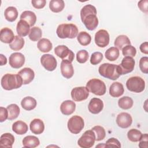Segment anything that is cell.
<instances>
[{"instance_id": "6da1fadb", "label": "cell", "mask_w": 148, "mask_h": 148, "mask_svg": "<svg viewBox=\"0 0 148 148\" xmlns=\"http://www.w3.org/2000/svg\"><path fill=\"white\" fill-rule=\"evenodd\" d=\"M1 83L4 90H12L20 88L23 84V82L21 77L18 73H6L2 76Z\"/></svg>"}, {"instance_id": "7a4b0ae2", "label": "cell", "mask_w": 148, "mask_h": 148, "mask_svg": "<svg viewBox=\"0 0 148 148\" xmlns=\"http://www.w3.org/2000/svg\"><path fill=\"white\" fill-rule=\"evenodd\" d=\"M98 72L102 76L113 80L117 79L121 75L119 66L109 63L101 65L98 68Z\"/></svg>"}, {"instance_id": "3957f363", "label": "cell", "mask_w": 148, "mask_h": 148, "mask_svg": "<svg viewBox=\"0 0 148 148\" xmlns=\"http://www.w3.org/2000/svg\"><path fill=\"white\" fill-rule=\"evenodd\" d=\"M56 33L60 38L73 39L77 36L78 28L73 24H62L58 26Z\"/></svg>"}, {"instance_id": "277c9868", "label": "cell", "mask_w": 148, "mask_h": 148, "mask_svg": "<svg viewBox=\"0 0 148 148\" xmlns=\"http://www.w3.org/2000/svg\"><path fill=\"white\" fill-rule=\"evenodd\" d=\"M86 87L89 91L99 96L104 95L106 90L104 82L95 78L90 80L86 84Z\"/></svg>"}, {"instance_id": "5b68a950", "label": "cell", "mask_w": 148, "mask_h": 148, "mask_svg": "<svg viewBox=\"0 0 148 148\" xmlns=\"http://www.w3.org/2000/svg\"><path fill=\"white\" fill-rule=\"evenodd\" d=\"M126 87L129 91L139 93L144 90L145 82L144 80L139 76H133L127 80Z\"/></svg>"}, {"instance_id": "8992f818", "label": "cell", "mask_w": 148, "mask_h": 148, "mask_svg": "<svg viewBox=\"0 0 148 148\" xmlns=\"http://www.w3.org/2000/svg\"><path fill=\"white\" fill-rule=\"evenodd\" d=\"M67 126L69 131L71 133L77 134L83 129L84 122L82 117L79 116L75 115L69 119Z\"/></svg>"}, {"instance_id": "52a82bcc", "label": "cell", "mask_w": 148, "mask_h": 148, "mask_svg": "<svg viewBox=\"0 0 148 148\" xmlns=\"http://www.w3.org/2000/svg\"><path fill=\"white\" fill-rule=\"evenodd\" d=\"M95 135L94 131L87 130L84 132L77 140L78 145L83 148H90L94 145Z\"/></svg>"}, {"instance_id": "ba28073f", "label": "cell", "mask_w": 148, "mask_h": 148, "mask_svg": "<svg viewBox=\"0 0 148 148\" xmlns=\"http://www.w3.org/2000/svg\"><path fill=\"white\" fill-rule=\"evenodd\" d=\"M54 53L62 61H68L72 62L74 59L75 54L73 52L65 45H58L56 47Z\"/></svg>"}, {"instance_id": "9c48e42d", "label": "cell", "mask_w": 148, "mask_h": 148, "mask_svg": "<svg viewBox=\"0 0 148 148\" xmlns=\"http://www.w3.org/2000/svg\"><path fill=\"white\" fill-rule=\"evenodd\" d=\"M71 95L73 101L80 102L88 98L89 91L86 87H76L72 90Z\"/></svg>"}, {"instance_id": "30bf717a", "label": "cell", "mask_w": 148, "mask_h": 148, "mask_svg": "<svg viewBox=\"0 0 148 148\" xmlns=\"http://www.w3.org/2000/svg\"><path fill=\"white\" fill-rule=\"evenodd\" d=\"M95 44L99 47H105L109 45V34L106 30L99 29L95 34Z\"/></svg>"}, {"instance_id": "8fae6325", "label": "cell", "mask_w": 148, "mask_h": 148, "mask_svg": "<svg viewBox=\"0 0 148 148\" xmlns=\"http://www.w3.org/2000/svg\"><path fill=\"white\" fill-rule=\"evenodd\" d=\"M40 63L42 65L49 71H53L56 69L57 65L56 58L49 54H46L42 56L40 58Z\"/></svg>"}, {"instance_id": "7c38bea8", "label": "cell", "mask_w": 148, "mask_h": 148, "mask_svg": "<svg viewBox=\"0 0 148 148\" xmlns=\"http://www.w3.org/2000/svg\"><path fill=\"white\" fill-rule=\"evenodd\" d=\"M121 75H125L131 72L135 66V61L132 57L125 56L121 61V62L119 65Z\"/></svg>"}, {"instance_id": "4fadbf2b", "label": "cell", "mask_w": 148, "mask_h": 148, "mask_svg": "<svg viewBox=\"0 0 148 148\" xmlns=\"http://www.w3.org/2000/svg\"><path fill=\"white\" fill-rule=\"evenodd\" d=\"M9 62L13 68L18 69L24 64L25 57L21 53H13L9 57Z\"/></svg>"}, {"instance_id": "5bb4252c", "label": "cell", "mask_w": 148, "mask_h": 148, "mask_svg": "<svg viewBox=\"0 0 148 148\" xmlns=\"http://www.w3.org/2000/svg\"><path fill=\"white\" fill-rule=\"evenodd\" d=\"M132 123L131 116L126 112L119 113L116 117V123L119 127L122 128H127L131 126Z\"/></svg>"}, {"instance_id": "9a60e30c", "label": "cell", "mask_w": 148, "mask_h": 148, "mask_svg": "<svg viewBox=\"0 0 148 148\" xmlns=\"http://www.w3.org/2000/svg\"><path fill=\"white\" fill-rule=\"evenodd\" d=\"M86 28L90 31L95 29L98 25V19L95 14H90L81 19Z\"/></svg>"}, {"instance_id": "2e32d148", "label": "cell", "mask_w": 148, "mask_h": 148, "mask_svg": "<svg viewBox=\"0 0 148 148\" xmlns=\"http://www.w3.org/2000/svg\"><path fill=\"white\" fill-rule=\"evenodd\" d=\"M103 108V103L101 99L98 98H92L88 105L89 112L92 114H98L100 113Z\"/></svg>"}, {"instance_id": "e0dca14e", "label": "cell", "mask_w": 148, "mask_h": 148, "mask_svg": "<svg viewBox=\"0 0 148 148\" xmlns=\"http://www.w3.org/2000/svg\"><path fill=\"white\" fill-rule=\"evenodd\" d=\"M60 69L62 75L66 79L71 78L74 74V69L72 62L68 61H62Z\"/></svg>"}, {"instance_id": "ac0fdd59", "label": "cell", "mask_w": 148, "mask_h": 148, "mask_svg": "<svg viewBox=\"0 0 148 148\" xmlns=\"http://www.w3.org/2000/svg\"><path fill=\"white\" fill-rule=\"evenodd\" d=\"M18 74L21 77L23 84H29L35 77L34 71L30 68H24L18 72Z\"/></svg>"}, {"instance_id": "d6986e66", "label": "cell", "mask_w": 148, "mask_h": 148, "mask_svg": "<svg viewBox=\"0 0 148 148\" xmlns=\"http://www.w3.org/2000/svg\"><path fill=\"white\" fill-rule=\"evenodd\" d=\"M76 109L75 103L71 100H66L62 102L60 106V110L64 115L72 114Z\"/></svg>"}, {"instance_id": "ffe728a7", "label": "cell", "mask_w": 148, "mask_h": 148, "mask_svg": "<svg viewBox=\"0 0 148 148\" xmlns=\"http://www.w3.org/2000/svg\"><path fill=\"white\" fill-rule=\"evenodd\" d=\"M31 131L36 135L41 134L45 130V124L43 121L39 119H34L29 124Z\"/></svg>"}, {"instance_id": "44dd1931", "label": "cell", "mask_w": 148, "mask_h": 148, "mask_svg": "<svg viewBox=\"0 0 148 148\" xmlns=\"http://www.w3.org/2000/svg\"><path fill=\"white\" fill-rule=\"evenodd\" d=\"M13 31L7 27L3 28L0 31V40L5 43H10L14 38Z\"/></svg>"}, {"instance_id": "7402d4cb", "label": "cell", "mask_w": 148, "mask_h": 148, "mask_svg": "<svg viewBox=\"0 0 148 148\" xmlns=\"http://www.w3.org/2000/svg\"><path fill=\"white\" fill-rule=\"evenodd\" d=\"M124 89L123 84L118 82L113 83L109 88V94L113 97H119L124 93Z\"/></svg>"}, {"instance_id": "603a6c76", "label": "cell", "mask_w": 148, "mask_h": 148, "mask_svg": "<svg viewBox=\"0 0 148 148\" xmlns=\"http://www.w3.org/2000/svg\"><path fill=\"white\" fill-rule=\"evenodd\" d=\"M30 25L29 24L23 20H20L17 24L16 31L20 36H25L29 34L30 31Z\"/></svg>"}, {"instance_id": "cb8c5ba5", "label": "cell", "mask_w": 148, "mask_h": 148, "mask_svg": "<svg viewBox=\"0 0 148 148\" xmlns=\"http://www.w3.org/2000/svg\"><path fill=\"white\" fill-rule=\"evenodd\" d=\"M14 142V137L10 133H5L1 136L0 146L11 148Z\"/></svg>"}, {"instance_id": "d4e9b609", "label": "cell", "mask_w": 148, "mask_h": 148, "mask_svg": "<svg viewBox=\"0 0 148 148\" xmlns=\"http://www.w3.org/2000/svg\"><path fill=\"white\" fill-rule=\"evenodd\" d=\"M28 128L27 124L23 121H17L12 125V130L18 135L25 134L28 131Z\"/></svg>"}, {"instance_id": "484cf974", "label": "cell", "mask_w": 148, "mask_h": 148, "mask_svg": "<svg viewBox=\"0 0 148 148\" xmlns=\"http://www.w3.org/2000/svg\"><path fill=\"white\" fill-rule=\"evenodd\" d=\"M40 144L39 139L32 135H28L24 138L23 140V145L24 147L34 148L38 146Z\"/></svg>"}, {"instance_id": "4316f807", "label": "cell", "mask_w": 148, "mask_h": 148, "mask_svg": "<svg viewBox=\"0 0 148 148\" xmlns=\"http://www.w3.org/2000/svg\"><path fill=\"white\" fill-rule=\"evenodd\" d=\"M36 99L31 97H24L21 102L22 108L26 110H31L35 109L36 106Z\"/></svg>"}, {"instance_id": "83f0119b", "label": "cell", "mask_w": 148, "mask_h": 148, "mask_svg": "<svg viewBox=\"0 0 148 148\" xmlns=\"http://www.w3.org/2000/svg\"><path fill=\"white\" fill-rule=\"evenodd\" d=\"M20 20H25L29 24L30 27H32L36 23V16L33 12L26 10L21 13L20 16Z\"/></svg>"}, {"instance_id": "f1b7e54d", "label": "cell", "mask_w": 148, "mask_h": 148, "mask_svg": "<svg viewBox=\"0 0 148 148\" xmlns=\"http://www.w3.org/2000/svg\"><path fill=\"white\" fill-rule=\"evenodd\" d=\"M114 45L118 49L122 50V49L125 46L131 45V42L127 36L120 35L116 38Z\"/></svg>"}, {"instance_id": "f546056e", "label": "cell", "mask_w": 148, "mask_h": 148, "mask_svg": "<svg viewBox=\"0 0 148 148\" xmlns=\"http://www.w3.org/2000/svg\"><path fill=\"white\" fill-rule=\"evenodd\" d=\"M37 47L41 52L47 53L52 49L53 46L50 40L46 38H42L38 42Z\"/></svg>"}, {"instance_id": "4dcf8cb0", "label": "cell", "mask_w": 148, "mask_h": 148, "mask_svg": "<svg viewBox=\"0 0 148 148\" xmlns=\"http://www.w3.org/2000/svg\"><path fill=\"white\" fill-rule=\"evenodd\" d=\"M5 19L9 21L13 22L16 20L18 16V12L17 9L14 6H9L7 8L4 12Z\"/></svg>"}, {"instance_id": "1f68e13d", "label": "cell", "mask_w": 148, "mask_h": 148, "mask_svg": "<svg viewBox=\"0 0 148 148\" xmlns=\"http://www.w3.org/2000/svg\"><path fill=\"white\" fill-rule=\"evenodd\" d=\"M24 43V39L18 35H16L14 36L13 40L9 43V47L14 51H18L23 47Z\"/></svg>"}, {"instance_id": "d6a6232c", "label": "cell", "mask_w": 148, "mask_h": 148, "mask_svg": "<svg viewBox=\"0 0 148 148\" xmlns=\"http://www.w3.org/2000/svg\"><path fill=\"white\" fill-rule=\"evenodd\" d=\"M8 111V118L9 120L16 119L20 114V108L16 104L13 103L8 105L6 108Z\"/></svg>"}, {"instance_id": "836d02e7", "label": "cell", "mask_w": 148, "mask_h": 148, "mask_svg": "<svg viewBox=\"0 0 148 148\" xmlns=\"http://www.w3.org/2000/svg\"><path fill=\"white\" fill-rule=\"evenodd\" d=\"M65 6V3L62 0H51L49 2L50 9L54 13L61 12Z\"/></svg>"}, {"instance_id": "e575fe53", "label": "cell", "mask_w": 148, "mask_h": 148, "mask_svg": "<svg viewBox=\"0 0 148 148\" xmlns=\"http://www.w3.org/2000/svg\"><path fill=\"white\" fill-rule=\"evenodd\" d=\"M134 103L132 99L130 97H123L120 98L118 101L119 107L123 109H129L132 108Z\"/></svg>"}, {"instance_id": "d590c367", "label": "cell", "mask_w": 148, "mask_h": 148, "mask_svg": "<svg viewBox=\"0 0 148 148\" xmlns=\"http://www.w3.org/2000/svg\"><path fill=\"white\" fill-rule=\"evenodd\" d=\"M77 39L81 45L86 46L90 43L91 41V37L87 32L82 31L77 35Z\"/></svg>"}, {"instance_id": "8d00e7d4", "label": "cell", "mask_w": 148, "mask_h": 148, "mask_svg": "<svg viewBox=\"0 0 148 148\" xmlns=\"http://www.w3.org/2000/svg\"><path fill=\"white\" fill-rule=\"evenodd\" d=\"M119 50L116 47H111L109 48L105 52V56L107 60L110 61L116 60L119 57Z\"/></svg>"}, {"instance_id": "74e56055", "label": "cell", "mask_w": 148, "mask_h": 148, "mask_svg": "<svg viewBox=\"0 0 148 148\" xmlns=\"http://www.w3.org/2000/svg\"><path fill=\"white\" fill-rule=\"evenodd\" d=\"M42 35V32L40 28L38 27H33L30 29L28 34V37L32 41L35 42L40 40Z\"/></svg>"}, {"instance_id": "f35d334b", "label": "cell", "mask_w": 148, "mask_h": 148, "mask_svg": "<svg viewBox=\"0 0 148 148\" xmlns=\"http://www.w3.org/2000/svg\"><path fill=\"white\" fill-rule=\"evenodd\" d=\"M142 136V134L141 133V132L136 129H131L128 131L127 133V137L128 139L133 142H136L139 141Z\"/></svg>"}, {"instance_id": "ab89813d", "label": "cell", "mask_w": 148, "mask_h": 148, "mask_svg": "<svg viewBox=\"0 0 148 148\" xmlns=\"http://www.w3.org/2000/svg\"><path fill=\"white\" fill-rule=\"evenodd\" d=\"M95 135V140L99 141L101 140H103L106 135V132L103 127L99 126V125H96L92 128L91 129Z\"/></svg>"}, {"instance_id": "60d3db41", "label": "cell", "mask_w": 148, "mask_h": 148, "mask_svg": "<svg viewBox=\"0 0 148 148\" xmlns=\"http://www.w3.org/2000/svg\"><path fill=\"white\" fill-rule=\"evenodd\" d=\"M90 14H97V10L94 6L88 4L86 5L82 8L80 10V17L81 19L83 18L87 15Z\"/></svg>"}, {"instance_id": "b9f144b4", "label": "cell", "mask_w": 148, "mask_h": 148, "mask_svg": "<svg viewBox=\"0 0 148 148\" xmlns=\"http://www.w3.org/2000/svg\"><path fill=\"white\" fill-rule=\"evenodd\" d=\"M122 53L124 56L134 57L136 54V50L134 46L132 45H127L122 49Z\"/></svg>"}, {"instance_id": "7bdbcfd3", "label": "cell", "mask_w": 148, "mask_h": 148, "mask_svg": "<svg viewBox=\"0 0 148 148\" xmlns=\"http://www.w3.org/2000/svg\"><path fill=\"white\" fill-rule=\"evenodd\" d=\"M88 58V53L86 50H81L76 54L77 61L80 64L85 63Z\"/></svg>"}, {"instance_id": "ee69618b", "label": "cell", "mask_w": 148, "mask_h": 148, "mask_svg": "<svg viewBox=\"0 0 148 148\" xmlns=\"http://www.w3.org/2000/svg\"><path fill=\"white\" fill-rule=\"evenodd\" d=\"M103 59V54L99 52H94L91 54L90 58V62L92 65H97L101 62Z\"/></svg>"}, {"instance_id": "f6af8a7d", "label": "cell", "mask_w": 148, "mask_h": 148, "mask_svg": "<svg viewBox=\"0 0 148 148\" xmlns=\"http://www.w3.org/2000/svg\"><path fill=\"white\" fill-rule=\"evenodd\" d=\"M139 68L140 71L145 73H148V57H143L139 60Z\"/></svg>"}, {"instance_id": "bcb514c9", "label": "cell", "mask_w": 148, "mask_h": 148, "mask_svg": "<svg viewBox=\"0 0 148 148\" xmlns=\"http://www.w3.org/2000/svg\"><path fill=\"white\" fill-rule=\"evenodd\" d=\"M105 147H120L121 145L120 142L114 138H109L106 142Z\"/></svg>"}, {"instance_id": "7dc6e473", "label": "cell", "mask_w": 148, "mask_h": 148, "mask_svg": "<svg viewBox=\"0 0 148 148\" xmlns=\"http://www.w3.org/2000/svg\"><path fill=\"white\" fill-rule=\"evenodd\" d=\"M148 136L147 134H142V136L139 140V147L140 148H147L148 145Z\"/></svg>"}, {"instance_id": "c3c4849f", "label": "cell", "mask_w": 148, "mask_h": 148, "mask_svg": "<svg viewBox=\"0 0 148 148\" xmlns=\"http://www.w3.org/2000/svg\"><path fill=\"white\" fill-rule=\"evenodd\" d=\"M32 6L36 9H42L46 5V1L45 0H33L32 1Z\"/></svg>"}, {"instance_id": "681fc988", "label": "cell", "mask_w": 148, "mask_h": 148, "mask_svg": "<svg viewBox=\"0 0 148 148\" xmlns=\"http://www.w3.org/2000/svg\"><path fill=\"white\" fill-rule=\"evenodd\" d=\"M147 4H148L147 0H142L138 2V7L141 11H142L145 13H147L148 12Z\"/></svg>"}, {"instance_id": "f907efd6", "label": "cell", "mask_w": 148, "mask_h": 148, "mask_svg": "<svg viewBox=\"0 0 148 148\" xmlns=\"http://www.w3.org/2000/svg\"><path fill=\"white\" fill-rule=\"evenodd\" d=\"M8 118V111L6 108L3 107L0 108V121L3 122Z\"/></svg>"}, {"instance_id": "816d5d0a", "label": "cell", "mask_w": 148, "mask_h": 148, "mask_svg": "<svg viewBox=\"0 0 148 148\" xmlns=\"http://www.w3.org/2000/svg\"><path fill=\"white\" fill-rule=\"evenodd\" d=\"M140 50L142 53L147 54H148V43L147 42H145L142 43L139 47Z\"/></svg>"}, {"instance_id": "f5cc1de1", "label": "cell", "mask_w": 148, "mask_h": 148, "mask_svg": "<svg viewBox=\"0 0 148 148\" xmlns=\"http://www.w3.org/2000/svg\"><path fill=\"white\" fill-rule=\"evenodd\" d=\"M0 58H1V65H4L7 62V59L5 56H4L3 54H0Z\"/></svg>"}]
</instances>
